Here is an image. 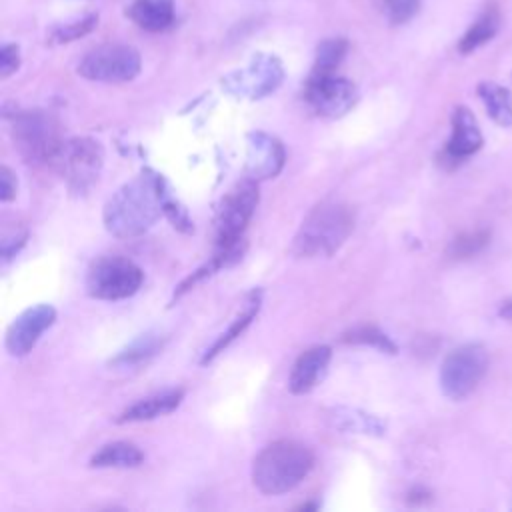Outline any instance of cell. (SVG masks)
Here are the masks:
<instances>
[{
  "label": "cell",
  "instance_id": "44dd1931",
  "mask_svg": "<svg viewBox=\"0 0 512 512\" xmlns=\"http://www.w3.org/2000/svg\"><path fill=\"white\" fill-rule=\"evenodd\" d=\"M476 92L484 102L488 116L498 126H512V92L506 86L496 84L492 80H484L476 86Z\"/></svg>",
  "mask_w": 512,
  "mask_h": 512
},
{
  "label": "cell",
  "instance_id": "5bb4252c",
  "mask_svg": "<svg viewBox=\"0 0 512 512\" xmlns=\"http://www.w3.org/2000/svg\"><path fill=\"white\" fill-rule=\"evenodd\" d=\"M484 144L476 116L466 106H456L452 112V134L440 154L442 164L456 166L468 156L476 154Z\"/></svg>",
  "mask_w": 512,
  "mask_h": 512
},
{
  "label": "cell",
  "instance_id": "f1b7e54d",
  "mask_svg": "<svg viewBox=\"0 0 512 512\" xmlns=\"http://www.w3.org/2000/svg\"><path fill=\"white\" fill-rule=\"evenodd\" d=\"M382 14L392 24L408 22L420 8V0H376Z\"/></svg>",
  "mask_w": 512,
  "mask_h": 512
},
{
  "label": "cell",
  "instance_id": "277c9868",
  "mask_svg": "<svg viewBox=\"0 0 512 512\" xmlns=\"http://www.w3.org/2000/svg\"><path fill=\"white\" fill-rule=\"evenodd\" d=\"M12 138L20 156L36 166H56L64 148L58 120L44 110H26L12 116Z\"/></svg>",
  "mask_w": 512,
  "mask_h": 512
},
{
  "label": "cell",
  "instance_id": "603a6c76",
  "mask_svg": "<svg viewBox=\"0 0 512 512\" xmlns=\"http://www.w3.org/2000/svg\"><path fill=\"white\" fill-rule=\"evenodd\" d=\"M164 344V336L158 332H146L142 336H138L136 340H132L124 350L118 352V356L110 362L112 366H134V364H142L148 358H152L154 354L160 352Z\"/></svg>",
  "mask_w": 512,
  "mask_h": 512
},
{
  "label": "cell",
  "instance_id": "f546056e",
  "mask_svg": "<svg viewBox=\"0 0 512 512\" xmlns=\"http://www.w3.org/2000/svg\"><path fill=\"white\" fill-rule=\"evenodd\" d=\"M20 66V48L16 44H4L0 50V78L12 76Z\"/></svg>",
  "mask_w": 512,
  "mask_h": 512
},
{
  "label": "cell",
  "instance_id": "9a60e30c",
  "mask_svg": "<svg viewBox=\"0 0 512 512\" xmlns=\"http://www.w3.org/2000/svg\"><path fill=\"white\" fill-rule=\"evenodd\" d=\"M330 360H332V350L326 344H318V346L304 350L296 358V362L290 370L288 390L296 396L308 394L310 390H314L326 376Z\"/></svg>",
  "mask_w": 512,
  "mask_h": 512
},
{
  "label": "cell",
  "instance_id": "d6986e66",
  "mask_svg": "<svg viewBox=\"0 0 512 512\" xmlns=\"http://www.w3.org/2000/svg\"><path fill=\"white\" fill-rule=\"evenodd\" d=\"M260 304H262V292L260 290H252V292H248V296H246V302H244V308H242V312L230 322V326L206 348V352L202 354V358H200V364H208V362H212L226 346H230L248 326H250V322L258 316V312H260Z\"/></svg>",
  "mask_w": 512,
  "mask_h": 512
},
{
  "label": "cell",
  "instance_id": "e575fe53",
  "mask_svg": "<svg viewBox=\"0 0 512 512\" xmlns=\"http://www.w3.org/2000/svg\"><path fill=\"white\" fill-rule=\"evenodd\" d=\"M296 510H318V502H304Z\"/></svg>",
  "mask_w": 512,
  "mask_h": 512
},
{
  "label": "cell",
  "instance_id": "3957f363",
  "mask_svg": "<svg viewBox=\"0 0 512 512\" xmlns=\"http://www.w3.org/2000/svg\"><path fill=\"white\" fill-rule=\"evenodd\" d=\"M356 224L354 208L346 202L324 200L314 206L302 220L292 250L298 256L316 258L332 256L348 240Z\"/></svg>",
  "mask_w": 512,
  "mask_h": 512
},
{
  "label": "cell",
  "instance_id": "d4e9b609",
  "mask_svg": "<svg viewBox=\"0 0 512 512\" xmlns=\"http://www.w3.org/2000/svg\"><path fill=\"white\" fill-rule=\"evenodd\" d=\"M342 342L372 346V348H376L380 352H386V354H396V350H398L388 334H384L380 328L370 326V324H362V326H354V328L346 330L342 334Z\"/></svg>",
  "mask_w": 512,
  "mask_h": 512
},
{
  "label": "cell",
  "instance_id": "5b68a950",
  "mask_svg": "<svg viewBox=\"0 0 512 512\" xmlns=\"http://www.w3.org/2000/svg\"><path fill=\"white\" fill-rule=\"evenodd\" d=\"M144 272L124 256H102L86 274V292L96 300H124L140 290Z\"/></svg>",
  "mask_w": 512,
  "mask_h": 512
},
{
  "label": "cell",
  "instance_id": "1f68e13d",
  "mask_svg": "<svg viewBox=\"0 0 512 512\" xmlns=\"http://www.w3.org/2000/svg\"><path fill=\"white\" fill-rule=\"evenodd\" d=\"M28 232H14V234H4L2 238V262H8L10 258H14L20 248L26 244Z\"/></svg>",
  "mask_w": 512,
  "mask_h": 512
},
{
  "label": "cell",
  "instance_id": "2e32d148",
  "mask_svg": "<svg viewBox=\"0 0 512 512\" xmlns=\"http://www.w3.org/2000/svg\"><path fill=\"white\" fill-rule=\"evenodd\" d=\"M182 400H184V390L182 388L162 390V392L146 396V398L134 402L132 406H128L126 410H122L120 416L116 418V422L118 424H128V422L154 420L158 416L174 412L180 406Z\"/></svg>",
  "mask_w": 512,
  "mask_h": 512
},
{
  "label": "cell",
  "instance_id": "4fadbf2b",
  "mask_svg": "<svg viewBox=\"0 0 512 512\" xmlns=\"http://www.w3.org/2000/svg\"><path fill=\"white\" fill-rule=\"evenodd\" d=\"M56 322V310L50 304H36L20 312L6 330V350L12 356H26L40 336Z\"/></svg>",
  "mask_w": 512,
  "mask_h": 512
},
{
  "label": "cell",
  "instance_id": "30bf717a",
  "mask_svg": "<svg viewBox=\"0 0 512 512\" xmlns=\"http://www.w3.org/2000/svg\"><path fill=\"white\" fill-rule=\"evenodd\" d=\"M104 164V148L98 140L88 136L70 138L64 142L56 168L64 174L72 192H86L100 176Z\"/></svg>",
  "mask_w": 512,
  "mask_h": 512
},
{
  "label": "cell",
  "instance_id": "4dcf8cb0",
  "mask_svg": "<svg viewBox=\"0 0 512 512\" xmlns=\"http://www.w3.org/2000/svg\"><path fill=\"white\" fill-rule=\"evenodd\" d=\"M16 190H18V180H16L12 168L2 164V168H0V200L12 202L16 198Z\"/></svg>",
  "mask_w": 512,
  "mask_h": 512
},
{
  "label": "cell",
  "instance_id": "7a4b0ae2",
  "mask_svg": "<svg viewBox=\"0 0 512 512\" xmlns=\"http://www.w3.org/2000/svg\"><path fill=\"white\" fill-rule=\"evenodd\" d=\"M314 454L296 440H276L264 446L252 462V482L268 496L294 490L312 470Z\"/></svg>",
  "mask_w": 512,
  "mask_h": 512
},
{
  "label": "cell",
  "instance_id": "cb8c5ba5",
  "mask_svg": "<svg viewBox=\"0 0 512 512\" xmlns=\"http://www.w3.org/2000/svg\"><path fill=\"white\" fill-rule=\"evenodd\" d=\"M98 26V14L94 12H88V14H82V16H76L72 20H66V22H60L56 26H52V30L48 32V44H68V42H74L86 34H90L94 28Z\"/></svg>",
  "mask_w": 512,
  "mask_h": 512
},
{
  "label": "cell",
  "instance_id": "52a82bcc",
  "mask_svg": "<svg viewBox=\"0 0 512 512\" xmlns=\"http://www.w3.org/2000/svg\"><path fill=\"white\" fill-rule=\"evenodd\" d=\"M488 368V352L482 344L454 348L440 366V388L450 400H462L480 384Z\"/></svg>",
  "mask_w": 512,
  "mask_h": 512
},
{
  "label": "cell",
  "instance_id": "8fae6325",
  "mask_svg": "<svg viewBox=\"0 0 512 512\" xmlns=\"http://www.w3.org/2000/svg\"><path fill=\"white\" fill-rule=\"evenodd\" d=\"M304 100L314 114L324 118H340L358 102V88L352 80L334 72H312L304 84Z\"/></svg>",
  "mask_w": 512,
  "mask_h": 512
},
{
  "label": "cell",
  "instance_id": "484cf974",
  "mask_svg": "<svg viewBox=\"0 0 512 512\" xmlns=\"http://www.w3.org/2000/svg\"><path fill=\"white\" fill-rule=\"evenodd\" d=\"M346 52H348V40L346 38H326V40H322L316 46L312 72H316V74L334 72L340 66V62L344 60Z\"/></svg>",
  "mask_w": 512,
  "mask_h": 512
},
{
  "label": "cell",
  "instance_id": "4316f807",
  "mask_svg": "<svg viewBox=\"0 0 512 512\" xmlns=\"http://www.w3.org/2000/svg\"><path fill=\"white\" fill-rule=\"evenodd\" d=\"M490 242V230L486 228H478V230H470V232H462L458 234L450 246H448V256L454 260H464L470 258L478 252H482Z\"/></svg>",
  "mask_w": 512,
  "mask_h": 512
},
{
  "label": "cell",
  "instance_id": "d6a6232c",
  "mask_svg": "<svg viewBox=\"0 0 512 512\" xmlns=\"http://www.w3.org/2000/svg\"><path fill=\"white\" fill-rule=\"evenodd\" d=\"M430 500V492L426 490V488H412L410 492H408V502L410 504H424V502H428Z\"/></svg>",
  "mask_w": 512,
  "mask_h": 512
},
{
  "label": "cell",
  "instance_id": "ac0fdd59",
  "mask_svg": "<svg viewBox=\"0 0 512 512\" xmlns=\"http://www.w3.org/2000/svg\"><path fill=\"white\" fill-rule=\"evenodd\" d=\"M326 422L342 432L350 434H366V436H384L386 422L376 414L364 412L360 408L350 406H334L326 412Z\"/></svg>",
  "mask_w": 512,
  "mask_h": 512
},
{
  "label": "cell",
  "instance_id": "e0dca14e",
  "mask_svg": "<svg viewBox=\"0 0 512 512\" xmlns=\"http://www.w3.org/2000/svg\"><path fill=\"white\" fill-rule=\"evenodd\" d=\"M126 16L146 32H164L176 20L174 0H134Z\"/></svg>",
  "mask_w": 512,
  "mask_h": 512
},
{
  "label": "cell",
  "instance_id": "7c38bea8",
  "mask_svg": "<svg viewBox=\"0 0 512 512\" xmlns=\"http://www.w3.org/2000/svg\"><path fill=\"white\" fill-rule=\"evenodd\" d=\"M286 164V150L284 144L262 130H254L246 134V176L262 182L274 178L282 172Z\"/></svg>",
  "mask_w": 512,
  "mask_h": 512
},
{
  "label": "cell",
  "instance_id": "ffe728a7",
  "mask_svg": "<svg viewBox=\"0 0 512 512\" xmlns=\"http://www.w3.org/2000/svg\"><path fill=\"white\" fill-rule=\"evenodd\" d=\"M142 460H144V454L136 444L116 440V442L104 444L90 458V466L92 468H136L142 464Z\"/></svg>",
  "mask_w": 512,
  "mask_h": 512
},
{
  "label": "cell",
  "instance_id": "ba28073f",
  "mask_svg": "<svg viewBox=\"0 0 512 512\" xmlns=\"http://www.w3.org/2000/svg\"><path fill=\"white\" fill-rule=\"evenodd\" d=\"M258 200V182L248 176L228 190L216 210V246H232L244 240V230L254 216Z\"/></svg>",
  "mask_w": 512,
  "mask_h": 512
},
{
  "label": "cell",
  "instance_id": "8992f818",
  "mask_svg": "<svg viewBox=\"0 0 512 512\" xmlns=\"http://www.w3.org/2000/svg\"><path fill=\"white\" fill-rule=\"evenodd\" d=\"M76 70L82 78L94 82H130L142 70V56L128 44H100L82 56Z\"/></svg>",
  "mask_w": 512,
  "mask_h": 512
},
{
  "label": "cell",
  "instance_id": "6da1fadb",
  "mask_svg": "<svg viewBox=\"0 0 512 512\" xmlns=\"http://www.w3.org/2000/svg\"><path fill=\"white\" fill-rule=\"evenodd\" d=\"M162 184L164 176L152 170L122 184L104 206V228L116 238H136L148 232L164 214Z\"/></svg>",
  "mask_w": 512,
  "mask_h": 512
},
{
  "label": "cell",
  "instance_id": "836d02e7",
  "mask_svg": "<svg viewBox=\"0 0 512 512\" xmlns=\"http://www.w3.org/2000/svg\"><path fill=\"white\" fill-rule=\"evenodd\" d=\"M498 314H500V318H504L506 322L512 324V298H508V300H504V302L500 304Z\"/></svg>",
  "mask_w": 512,
  "mask_h": 512
},
{
  "label": "cell",
  "instance_id": "83f0119b",
  "mask_svg": "<svg viewBox=\"0 0 512 512\" xmlns=\"http://www.w3.org/2000/svg\"><path fill=\"white\" fill-rule=\"evenodd\" d=\"M162 210H164V216L172 222V226L184 234H190L194 232V224L186 212V208L178 202V198L172 194L168 182L164 180L162 184Z\"/></svg>",
  "mask_w": 512,
  "mask_h": 512
},
{
  "label": "cell",
  "instance_id": "9c48e42d",
  "mask_svg": "<svg viewBox=\"0 0 512 512\" xmlns=\"http://www.w3.org/2000/svg\"><path fill=\"white\" fill-rule=\"evenodd\" d=\"M284 80V66L278 56L256 52L244 68L232 70L222 78V86L236 98L260 100L276 92Z\"/></svg>",
  "mask_w": 512,
  "mask_h": 512
},
{
  "label": "cell",
  "instance_id": "7402d4cb",
  "mask_svg": "<svg viewBox=\"0 0 512 512\" xmlns=\"http://www.w3.org/2000/svg\"><path fill=\"white\" fill-rule=\"evenodd\" d=\"M500 28V10L496 4H490L484 8V12L476 18V22L466 30V34L458 42L460 54H470L476 48L490 42Z\"/></svg>",
  "mask_w": 512,
  "mask_h": 512
}]
</instances>
